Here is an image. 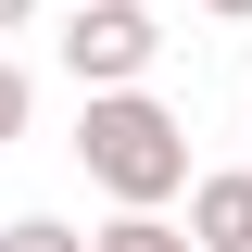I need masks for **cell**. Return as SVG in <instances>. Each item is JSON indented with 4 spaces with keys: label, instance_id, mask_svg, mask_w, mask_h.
Wrapping results in <instances>:
<instances>
[{
    "label": "cell",
    "instance_id": "6da1fadb",
    "mask_svg": "<svg viewBox=\"0 0 252 252\" xmlns=\"http://www.w3.org/2000/svg\"><path fill=\"white\" fill-rule=\"evenodd\" d=\"M76 164H89L101 202H177V189H189V126L126 76V89H89V114H76Z\"/></svg>",
    "mask_w": 252,
    "mask_h": 252
},
{
    "label": "cell",
    "instance_id": "7a4b0ae2",
    "mask_svg": "<svg viewBox=\"0 0 252 252\" xmlns=\"http://www.w3.org/2000/svg\"><path fill=\"white\" fill-rule=\"evenodd\" d=\"M152 51H164V26L139 0H76L63 13V76L76 89H126V76H152Z\"/></svg>",
    "mask_w": 252,
    "mask_h": 252
},
{
    "label": "cell",
    "instance_id": "3957f363",
    "mask_svg": "<svg viewBox=\"0 0 252 252\" xmlns=\"http://www.w3.org/2000/svg\"><path fill=\"white\" fill-rule=\"evenodd\" d=\"M189 240H202V252H252V164L189 177Z\"/></svg>",
    "mask_w": 252,
    "mask_h": 252
},
{
    "label": "cell",
    "instance_id": "277c9868",
    "mask_svg": "<svg viewBox=\"0 0 252 252\" xmlns=\"http://www.w3.org/2000/svg\"><path fill=\"white\" fill-rule=\"evenodd\" d=\"M89 252H202V240H189V227L164 215V202H114V227H101Z\"/></svg>",
    "mask_w": 252,
    "mask_h": 252
},
{
    "label": "cell",
    "instance_id": "5b68a950",
    "mask_svg": "<svg viewBox=\"0 0 252 252\" xmlns=\"http://www.w3.org/2000/svg\"><path fill=\"white\" fill-rule=\"evenodd\" d=\"M0 252H89L63 215H0Z\"/></svg>",
    "mask_w": 252,
    "mask_h": 252
},
{
    "label": "cell",
    "instance_id": "8992f818",
    "mask_svg": "<svg viewBox=\"0 0 252 252\" xmlns=\"http://www.w3.org/2000/svg\"><path fill=\"white\" fill-rule=\"evenodd\" d=\"M26 114H38V89H26V63L0 51V152H13V139H26Z\"/></svg>",
    "mask_w": 252,
    "mask_h": 252
},
{
    "label": "cell",
    "instance_id": "52a82bcc",
    "mask_svg": "<svg viewBox=\"0 0 252 252\" xmlns=\"http://www.w3.org/2000/svg\"><path fill=\"white\" fill-rule=\"evenodd\" d=\"M26 13H38V0H0V38H13V26H26Z\"/></svg>",
    "mask_w": 252,
    "mask_h": 252
},
{
    "label": "cell",
    "instance_id": "ba28073f",
    "mask_svg": "<svg viewBox=\"0 0 252 252\" xmlns=\"http://www.w3.org/2000/svg\"><path fill=\"white\" fill-rule=\"evenodd\" d=\"M202 13H252V0H202Z\"/></svg>",
    "mask_w": 252,
    "mask_h": 252
}]
</instances>
